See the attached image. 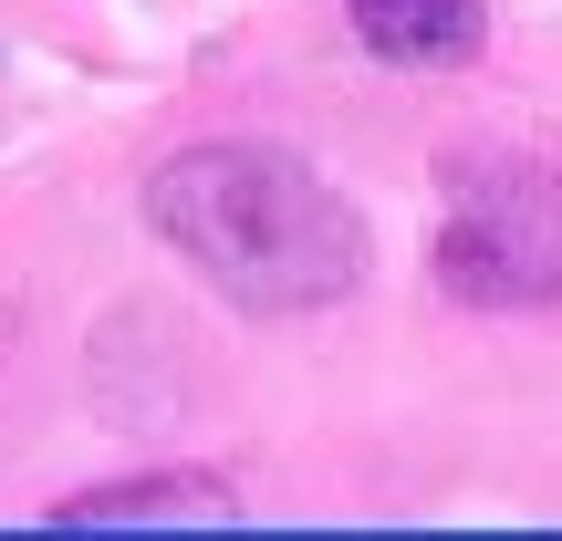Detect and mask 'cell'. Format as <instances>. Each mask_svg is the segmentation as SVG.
Segmentation results:
<instances>
[{
    "label": "cell",
    "instance_id": "cell-2",
    "mask_svg": "<svg viewBox=\"0 0 562 541\" xmlns=\"http://www.w3.org/2000/svg\"><path fill=\"white\" fill-rule=\"evenodd\" d=\"M438 292L469 313L562 302V167L552 157H459L438 219Z\"/></svg>",
    "mask_w": 562,
    "mask_h": 541
},
{
    "label": "cell",
    "instance_id": "cell-3",
    "mask_svg": "<svg viewBox=\"0 0 562 541\" xmlns=\"http://www.w3.org/2000/svg\"><path fill=\"white\" fill-rule=\"evenodd\" d=\"M344 21H355V42L375 63H396V74H438V63H469L490 32L480 0H344Z\"/></svg>",
    "mask_w": 562,
    "mask_h": 541
},
{
    "label": "cell",
    "instance_id": "cell-1",
    "mask_svg": "<svg viewBox=\"0 0 562 541\" xmlns=\"http://www.w3.org/2000/svg\"><path fill=\"white\" fill-rule=\"evenodd\" d=\"M146 219L220 302L240 313H323L364 281V219L292 146H188L146 178Z\"/></svg>",
    "mask_w": 562,
    "mask_h": 541
},
{
    "label": "cell",
    "instance_id": "cell-4",
    "mask_svg": "<svg viewBox=\"0 0 562 541\" xmlns=\"http://www.w3.org/2000/svg\"><path fill=\"white\" fill-rule=\"evenodd\" d=\"M63 531H136V521H240V500H229L220 480H125V489H83V500L53 510Z\"/></svg>",
    "mask_w": 562,
    "mask_h": 541
}]
</instances>
